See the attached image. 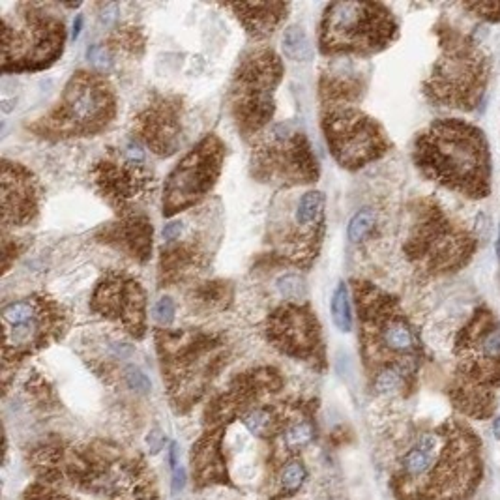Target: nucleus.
I'll return each mask as SVG.
<instances>
[{
    "mask_svg": "<svg viewBox=\"0 0 500 500\" xmlns=\"http://www.w3.org/2000/svg\"><path fill=\"white\" fill-rule=\"evenodd\" d=\"M413 160L428 180L479 201L491 195V152L485 131L461 119L435 120L414 141Z\"/></svg>",
    "mask_w": 500,
    "mask_h": 500,
    "instance_id": "1",
    "label": "nucleus"
},
{
    "mask_svg": "<svg viewBox=\"0 0 500 500\" xmlns=\"http://www.w3.org/2000/svg\"><path fill=\"white\" fill-rule=\"evenodd\" d=\"M452 405L464 416L487 420L500 390V319L489 305H478L455 334Z\"/></svg>",
    "mask_w": 500,
    "mask_h": 500,
    "instance_id": "2",
    "label": "nucleus"
},
{
    "mask_svg": "<svg viewBox=\"0 0 500 500\" xmlns=\"http://www.w3.org/2000/svg\"><path fill=\"white\" fill-rule=\"evenodd\" d=\"M362 356L376 375L382 369H401L416 379L423 360V343L399 300L369 281H352Z\"/></svg>",
    "mask_w": 500,
    "mask_h": 500,
    "instance_id": "3",
    "label": "nucleus"
},
{
    "mask_svg": "<svg viewBox=\"0 0 500 500\" xmlns=\"http://www.w3.org/2000/svg\"><path fill=\"white\" fill-rule=\"evenodd\" d=\"M438 57L423 94L438 107L472 113L482 105L491 77V60L484 47L467 32L444 23L437 28Z\"/></svg>",
    "mask_w": 500,
    "mask_h": 500,
    "instance_id": "4",
    "label": "nucleus"
},
{
    "mask_svg": "<svg viewBox=\"0 0 500 500\" xmlns=\"http://www.w3.org/2000/svg\"><path fill=\"white\" fill-rule=\"evenodd\" d=\"M403 251L420 272L448 276L463 270L478 251V238L455 223L435 201H422Z\"/></svg>",
    "mask_w": 500,
    "mask_h": 500,
    "instance_id": "5",
    "label": "nucleus"
},
{
    "mask_svg": "<svg viewBox=\"0 0 500 500\" xmlns=\"http://www.w3.org/2000/svg\"><path fill=\"white\" fill-rule=\"evenodd\" d=\"M399 36V23L381 2H334L320 21L319 47L326 57L375 55Z\"/></svg>",
    "mask_w": 500,
    "mask_h": 500,
    "instance_id": "6",
    "label": "nucleus"
},
{
    "mask_svg": "<svg viewBox=\"0 0 500 500\" xmlns=\"http://www.w3.org/2000/svg\"><path fill=\"white\" fill-rule=\"evenodd\" d=\"M116 114V96L102 73L77 72L57 107L32 126L42 137H88L104 131Z\"/></svg>",
    "mask_w": 500,
    "mask_h": 500,
    "instance_id": "7",
    "label": "nucleus"
},
{
    "mask_svg": "<svg viewBox=\"0 0 500 500\" xmlns=\"http://www.w3.org/2000/svg\"><path fill=\"white\" fill-rule=\"evenodd\" d=\"M17 11L16 25L2 21V72H36L57 62L66 43L62 19L42 4H23Z\"/></svg>",
    "mask_w": 500,
    "mask_h": 500,
    "instance_id": "8",
    "label": "nucleus"
},
{
    "mask_svg": "<svg viewBox=\"0 0 500 500\" xmlns=\"http://www.w3.org/2000/svg\"><path fill=\"white\" fill-rule=\"evenodd\" d=\"M283 62L272 49L246 53L229 87V107L246 137L263 131L276 111V90L283 79Z\"/></svg>",
    "mask_w": 500,
    "mask_h": 500,
    "instance_id": "9",
    "label": "nucleus"
},
{
    "mask_svg": "<svg viewBox=\"0 0 500 500\" xmlns=\"http://www.w3.org/2000/svg\"><path fill=\"white\" fill-rule=\"evenodd\" d=\"M322 131L334 160L349 170L381 160L392 148L384 128L352 104L325 105Z\"/></svg>",
    "mask_w": 500,
    "mask_h": 500,
    "instance_id": "10",
    "label": "nucleus"
},
{
    "mask_svg": "<svg viewBox=\"0 0 500 500\" xmlns=\"http://www.w3.org/2000/svg\"><path fill=\"white\" fill-rule=\"evenodd\" d=\"M2 328L4 362L10 364L60 339L67 328V315L53 298L34 294L2 308Z\"/></svg>",
    "mask_w": 500,
    "mask_h": 500,
    "instance_id": "11",
    "label": "nucleus"
},
{
    "mask_svg": "<svg viewBox=\"0 0 500 500\" xmlns=\"http://www.w3.org/2000/svg\"><path fill=\"white\" fill-rule=\"evenodd\" d=\"M253 176L278 186H304L319 178V161L305 134L289 124L273 126L251 156Z\"/></svg>",
    "mask_w": 500,
    "mask_h": 500,
    "instance_id": "12",
    "label": "nucleus"
},
{
    "mask_svg": "<svg viewBox=\"0 0 500 500\" xmlns=\"http://www.w3.org/2000/svg\"><path fill=\"white\" fill-rule=\"evenodd\" d=\"M225 145L216 134L205 135L170 170L163 188V216L173 217L201 205L216 186Z\"/></svg>",
    "mask_w": 500,
    "mask_h": 500,
    "instance_id": "13",
    "label": "nucleus"
},
{
    "mask_svg": "<svg viewBox=\"0 0 500 500\" xmlns=\"http://www.w3.org/2000/svg\"><path fill=\"white\" fill-rule=\"evenodd\" d=\"M92 180L111 207L120 214L129 212V205L145 197L154 186V175L146 165L145 145L135 137L128 139L122 148L113 150L99 160L92 169Z\"/></svg>",
    "mask_w": 500,
    "mask_h": 500,
    "instance_id": "14",
    "label": "nucleus"
},
{
    "mask_svg": "<svg viewBox=\"0 0 500 500\" xmlns=\"http://www.w3.org/2000/svg\"><path fill=\"white\" fill-rule=\"evenodd\" d=\"M266 337L283 354L305 362L325 360V341L319 319L308 304L287 302L266 320Z\"/></svg>",
    "mask_w": 500,
    "mask_h": 500,
    "instance_id": "15",
    "label": "nucleus"
},
{
    "mask_svg": "<svg viewBox=\"0 0 500 500\" xmlns=\"http://www.w3.org/2000/svg\"><path fill=\"white\" fill-rule=\"evenodd\" d=\"M90 310L120 325L135 339L145 337L146 294L137 279L126 273L107 272L94 289Z\"/></svg>",
    "mask_w": 500,
    "mask_h": 500,
    "instance_id": "16",
    "label": "nucleus"
},
{
    "mask_svg": "<svg viewBox=\"0 0 500 500\" xmlns=\"http://www.w3.org/2000/svg\"><path fill=\"white\" fill-rule=\"evenodd\" d=\"M326 197L322 191L310 190L300 195L293 208L290 225L278 232L279 253L290 263L310 266L317 259L326 219Z\"/></svg>",
    "mask_w": 500,
    "mask_h": 500,
    "instance_id": "17",
    "label": "nucleus"
},
{
    "mask_svg": "<svg viewBox=\"0 0 500 500\" xmlns=\"http://www.w3.org/2000/svg\"><path fill=\"white\" fill-rule=\"evenodd\" d=\"M135 139L154 154L170 156L182 143V104L173 96H156L137 119H134Z\"/></svg>",
    "mask_w": 500,
    "mask_h": 500,
    "instance_id": "18",
    "label": "nucleus"
},
{
    "mask_svg": "<svg viewBox=\"0 0 500 500\" xmlns=\"http://www.w3.org/2000/svg\"><path fill=\"white\" fill-rule=\"evenodd\" d=\"M2 225L23 227L40 212L42 190L36 176L21 163L2 161Z\"/></svg>",
    "mask_w": 500,
    "mask_h": 500,
    "instance_id": "19",
    "label": "nucleus"
},
{
    "mask_svg": "<svg viewBox=\"0 0 500 500\" xmlns=\"http://www.w3.org/2000/svg\"><path fill=\"white\" fill-rule=\"evenodd\" d=\"M154 227L145 214L129 210L120 214V219L102 227L96 234L99 242L126 253L137 263H146L152 255Z\"/></svg>",
    "mask_w": 500,
    "mask_h": 500,
    "instance_id": "20",
    "label": "nucleus"
},
{
    "mask_svg": "<svg viewBox=\"0 0 500 500\" xmlns=\"http://www.w3.org/2000/svg\"><path fill=\"white\" fill-rule=\"evenodd\" d=\"M442 448V429L423 433L401 459V474L408 489L428 478Z\"/></svg>",
    "mask_w": 500,
    "mask_h": 500,
    "instance_id": "21",
    "label": "nucleus"
},
{
    "mask_svg": "<svg viewBox=\"0 0 500 500\" xmlns=\"http://www.w3.org/2000/svg\"><path fill=\"white\" fill-rule=\"evenodd\" d=\"M238 21L242 23L249 36L263 40L270 36L287 17L290 6L283 2H255V4H231Z\"/></svg>",
    "mask_w": 500,
    "mask_h": 500,
    "instance_id": "22",
    "label": "nucleus"
},
{
    "mask_svg": "<svg viewBox=\"0 0 500 500\" xmlns=\"http://www.w3.org/2000/svg\"><path fill=\"white\" fill-rule=\"evenodd\" d=\"M205 255L195 244H176L163 249L160 261V283L165 285L178 283L180 279L188 278L205 264Z\"/></svg>",
    "mask_w": 500,
    "mask_h": 500,
    "instance_id": "23",
    "label": "nucleus"
},
{
    "mask_svg": "<svg viewBox=\"0 0 500 500\" xmlns=\"http://www.w3.org/2000/svg\"><path fill=\"white\" fill-rule=\"evenodd\" d=\"M283 53L285 57L294 62H308L313 57V47H311L310 38L305 34V31L298 25H290L283 31Z\"/></svg>",
    "mask_w": 500,
    "mask_h": 500,
    "instance_id": "24",
    "label": "nucleus"
},
{
    "mask_svg": "<svg viewBox=\"0 0 500 500\" xmlns=\"http://www.w3.org/2000/svg\"><path fill=\"white\" fill-rule=\"evenodd\" d=\"M330 305L332 319H334V325L337 326V330L343 332V334H349L352 330V304L349 285L345 281H341L337 285V289L334 290Z\"/></svg>",
    "mask_w": 500,
    "mask_h": 500,
    "instance_id": "25",
    "label": "nucleus"
},
{
    "mask_svg": "<svg viewBox=\"0 0 500 500\" xmlns=\"http://www.w3.org/2000/svg\"><path fill=\"white\" fill-rule=\"evenodd\" d=\"M242 423L246 425L249 433L255 435V437H268L276 429V425H278V416H276L272 408L257 407L244 414Z\"/></svg>",
    "mask_w": 500,
    "mask_h": 500,
    "instance_id": "26",
    "label": "nucleus"
},
{
    "mask_svg": "<svg viewBox=\"0 0 500 500\" xmlns=\"http://www.w3.org/2000/svg\"><path fill=\"white\" fill-rule=\"evenodd\" d=\"M376 225V214L371 208H362L351 217L349 227H347V238L352 244H360L362 240H366Z\"/></svg>",
    "mask_w": 500,
    "mask_h": 500,
    "instance_id": "27",
    "label": "nucleus"
},
{
    "mask_svg": "<svg viewBox=\"0 0 500 500\" xmlns=\"http://www.w3.org/2000/svg\"><path fill=\"white\" fill-rule=\"evenodd\" d=\"M313 438H315V428H313V423L308 422V420H300V422L296 423H290L283 433L285 446L290 450L304 448V446H308Z\"/></svg>",
    "mask_w": 500,
    "mask_h": 500,
    "instance_id": "28",
    "label": "nucleus"
},
{
    "mask_svg": "<svg viewBox=\"0 0 500 500\" xmlns=\"http://www.w3.org/2000/svg\"><path fill=\"white\" fill-rule=\"evenodd\" d=\"M109 43H111V45H107L109 49H111V47H120V49H124V51L137 53V49H143V47H145V36H143V32L137 31V28L126 26V28H116V31L111 34V38H109Z\"/></svg>",
    "mask_w": 500,
    "mask_h": 500,
    "instance_id": "29",
    "label": "nucleus"
},
{
    "mask_svg": "<svg viewBox=\"0 0 500 500\" xmlns=\"http://www.w3.org/2000/svg\"><path fill=\"white\" fill-rule=\"evenodd\" d=\"M308 479V469L300 459H293L289 463L285 464L279 476V484L285 491H296L305 484Z\"/></svg>",
    "mask_w": 500,
    "mask_h": 500,
    "instance_id": "30",
    "label": "nucleus"
},
{
    "mask_svg": "<svg viewBox=\"0 0 500 500\" xmlns=\"http://www.w3.org/2000/svg\"><path fill=\"white\" fill-rule=\"evenodd\" d=\"M197 298L202 304H207L208 308H217V305L225 304L227 296V283L222 281H214V283H207L205 287L197 290Z\"/></svg>",
    "mask_w": 500,
    "mask_h": 500,
    "instance_id": "31",
    "label": "nucleus"
},
{
    "mask_svg": "<svg viewBox=\"0 0 500 500\" xmlns=\"http://www.w3.org/2000/svg\"><path fill=\"white\" fill-rule=\"evenodd\" d=\"M278 289L285 300L296 302V304H300V300L305 296L304 281H302L298 276H294V273H287V276H283V278H279Z\"/></svg>",
    "mask_w": 500,
    "mask_h": 500,
    "instance_id": "32",
    "label": "nucleus"
},
{
    "mask_svg": "<svg viewBox=\"0 0 500 500\" xmlns=\"http://www.w3.org/2000/svg\"><path fill=\"white\" fill-rule=\"evenodd\" d=\"M87 58L96 70V73H102V75H105L113 67V55L107 45H98V43L90 45L87 51Z\"/></svg>",
    "mask_w": 500,
    "mask_h": 500,
    "instance_id": "33",
    "label": "nucleus"
},
{
    "mask_svg": "<svg viewBox=\"0 0 500 500\" xmlns=\"http://www.w3.org/2000/svg\"><path fill=\"white\" fill-rule=\"evenodd\" d=\"M463 8L482 21L500 23V2H467Z\"/></svg>",
    "mask_w": 500,
    "mask_h": 500,
    "instance_id": "34",
    "label": "nucleus"
},
{
    "mask_svg": "<svg viewBox=\"0 0 500 500\" xmlns=\"http://www.w3.org/2000/svg\"><path fill=\"white\" fill-rule=\"evenodd\" d=\"M124 379H126V384L129 386V390H134V392L148 393L150 390H152V382H150V379L145 375V373L141 371L139 367H135V366L126 367Z\"/></svg>",
    "mask_w": 500,
    "mask_h": 500,
    "instance_id": "35",
    "label": "nucleus"
},
{
    "mask_svg": "<svg viewBox=\"0 0 500 500\" xmlns=\"http://www.w3.org/2000/svg\"><path fill=\"white\" fill-rule=\"evenodd\" d=\"M154 319L161 326H169L175 320V302L169 296H163L156 302L154 305Z\"/></svg>",
    "mask_w": 500,
    "mask_h": 500,
    "instance_id": "36",
    "label": "nucleus"
},
{
    "mask_svg": "<svg viewBox=\"0 0 500 500\" xmlns=\"http://www.w3.org/2000/svg\"><path fill=\"white\" fill-rule=\"evenodd\" d=\"M167 444V437L163 435L161 429H152L148 435H146V448H148L150 455H158L161 450L165 448Z\"/></svg>",
    "mask_w": 500,
    "mask_h": 500,
    "instance_id": "37",
    "label": "nucleus"
},
{
    "mask_svg": "<svg viewBox=\"0 0 500 500\" xmlns=\"http://www.w3.org/2000/svg\"><path fill=\"white\" fill-rule=\"evenodd\" d=\"M186 482H188L186 469L178 464L176 469H173V478H170V491H173V495H178V493H182V491H184V487H186Z\"/></svg>",
    "mask_w": 500,
    "mask_h": 500,
    "instance_id": "38",
    "label": "nucleus"
},
{
    "mask_svg": "<svg viewBox=\"0 0 500 500\" xmlns=\"http://www.w3.org/2000/svg\"><path fill=\"white\" fill-rule=\"evenodd\" d=\"M182 231H184V223L182 222H170L167 223L165 229H163V238H165L167 244L176 242L180 238Z\"/></svg>",
    "mask_w": 500,
    "mask_h": 500,
    "instance_id": "39",
    "label": "nucleus"
},
{
    "mask_svg": "<svg viewBox=\"0 0 500 500\" xmlns=\"http://www.w3.org/2000/svg\"><path fill=\"white\" fill-rule=\"evenodd\" d=\"M116 16H119V6L105 4L104 10H102V13H99V21H102V25L109 26L116 21Z\"/></svg>",
    "mask_w": 500,
    "mask_h": 500,
    "instance_id": "40",
    "label": "nucleus"
},
{
    "mask_svg": "<svg viewBox=\"0 0 500 500\" xmlns=\"http://www.w3.org/2000/svg\"><path fill=\"white\" fill-rule=\"evenodd\" d=\"M83 16L79 13V16H75V21H73V31H72V40H79V36H81V31H83Z\"/></svg>",
    "mask_w": 500,
    "mask_h": 500,
    "instance_id": "41",
    "label": "nucleus"
},
{
    "mask_svg": "<svg viewBox=\"0 0 500 500\" xmlns=\"http://www.w3.org/2000/svg\"><path fill=\"white\" fill-rule=\"evenodd\" d=\"M176 459H178V444L173 442L169 446V464H170V469H176V467H178V463H176Z\"/></svg>",
    "mask_w": 500,
    "mask_h": 500,
    "instance_id": "42",
    "label": "nucleus"
},
{
    "mask_svg": "<svg viewBox=\"0 0 500 500\" xmlns=\"http://www.w3.org/2000/svg\"><path fill=\"white\" fill-rule=\"evenodd\" d=\"M493 433H495V437L500 440V416L496 418L495 423H493Z\"/></svg>",
    "mask_w": 500,
    "mask_h": 500,
    "instance_id": "43",
    "label": "nucleus"
},
{
    "mask_svg": "<svg viewBox=\"0 0 500 500\" xmlns=\"http://www.w3.org/2000/svg\"><path fill=\"white\" fill-rule=\"evenodd\" d=\"M496 261L500 264V229H499V240H496Z\"/></svg>",
    "mask_w": 500,
    "mask_h": 500,
    "instance_id": "44",
    "label": "nucleus"
}]
</instances>
